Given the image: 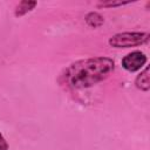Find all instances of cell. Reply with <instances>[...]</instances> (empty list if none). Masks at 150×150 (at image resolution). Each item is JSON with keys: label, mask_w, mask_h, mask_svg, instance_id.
<instances>
[{"label": "cell", "mask_w": 150, "mask_h": 150, "mask_svg": "<svg viewBox=\"0 0 150 150\" xmlns=\"http://www.w3.org/2000/svg\"><path fill=\"white\" fill-rule=\"evenodd\" d=\"M36 5V2L35 1H22L19 6H18V11H16V15H22V14H25V13H27V12H29L30 9H33V7Z\"/></svg>", "instance_id": "5b68a950"}, {"label": "cell", "mask_w": 150, "mask_h": 150, "mask_svg": "<svg viewBox=\"0 0 150 150\" xmlns=\"http://www.w3.org/2000/svg\"><path fill=\"white\" fill-rule=\"evenodd\" d=\"M112 69L114 62L108 57L87 59L73 63L66 70L64 79L71 87L84 88L102 81Z\"/></svg>", "instance_id": "6da1fadb"}, {"label": "cell", "mask_w": 150, "mask_h": 150, "mask_svg": "<svg viewBox=\"0 0 150 150\" xmlns=\"http://www.w3.org/2000/svg\"><path fill=\"white\" fill-rule=\"evenodd\" d=\"M149 38L148 33H141V32H125L120 33L110 38L109 43L112 47L116 48H128L134 46H139L144 43Z\"/></svg>", "instance_id": "7a4b0ae2"}, {"label": "cell", "mask_w": 150, "mask_h": 150, "mask_svg": "<svg viewBox=\"0 0 150 150\" xmlns=\"http://www.w3.org/2000/svg\"><path fill=\"white\" fill-rule=\"evenodd\" d=\"M7 149H8L7 142H6V139L4 138V136L0 134V150H7Z\"/></svg>", "instance_id": "8992f818"}, {"label": "cell", "mask_w": 150, "mask_h": 150, "mask_svg": "<svg viewBox=\"0 0 150 150\" xmlns=\"http://www.w3.org/2000/svg\"><path fill=\"white\" fill-rule=\"evenodd\" d=\"M137 88L142 90H149L150 88V77H149V67H146L136 79Z\"/></svg>", "instance_id": "277c9868"}, {"label": "cell", "mask_w": 150, "mask_h": 150, "mask_svg": "<svg viewBox=\"0 0 150 150\" xmlns=\"http://www.w3.org/2000/svg\"><path fill=\"white\" fill-rule=\"evenodd\" d=\"M146 62V56L142 52H132L122 60V66L129 71H136L141 69Z\"/></svg>", "instance_id": "3957f363"}]
</instances>
